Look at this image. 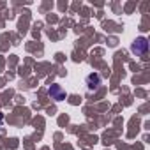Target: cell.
Segmentation results:
<instances>
[{
    "label": "cell",
    "instance_id": "1",
    "mask_svg": "<svg viewBox=\"0 0 150 150\" xmlns=\"http://www.w3.org/2000/svg\"><path fill=\"white\" fill-rule=\"evenodd\" d=\"M136 55H145L146 50H148V41L146 37H138L134 42H132V48H131Z\"/></svg>",
    "mask_w": 150,
    "mask_h": 150
},
{
    "label": "cell",
    "instance_id": "2",
    "mask_svg": "<svg viewBox=\"0 0 150 150\" xmlns=\"http://www.w3.org/2000/svg\"><path fill=\"white\" fill-rule=\"evenodd\" d=\"M48 94H50L51 99H55V101H62V99H65V92L62 90L60 85H51L50 90H48Z\"/></svg>",
    "mask_w": 150,
    "mask_h": 150
},
{
    "label": "cell",
    "instance_id": "3",
    "mask_svg": "<svg viewBox=\"0 0 150 150\" xmlns=\"http://www.w3.org/2000/svg\"><path fill=\"white\" fill-rule=\"evenodd\" d=\"M99 83H101L99 74H88V76H87V85H88V88H90V90L97 88V87H99Z\"/></svg>",
    "mask_w": 150,
    "mask_h": 150
}]
</instances>
